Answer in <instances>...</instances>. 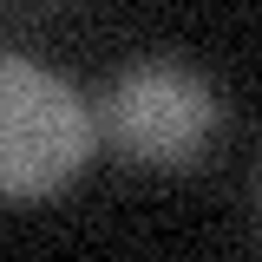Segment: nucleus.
Here are the masks:
<instances>
[{
	"mask_svg": "<svg viewBox=\"0 0 262 262\" xmlns=\"http://www.w3.org/2000/svg\"><path fill=\"white\" fill-rule=\"evenodd\" d=\"M92 158V112L39 66L0 53V196H46Z\"/></svg>",
	"mask_w": 262,
	"mask_h": 262,
	"instance_id": "obj_1",
	"label": "nucleus"
},
{
	"mask_svg": "<svg viewBox=\"0 0 262 262\" xmlns=\"http://www.w3.org/2000/svg\"><path fill=\"white\" fill-rule=\"evenodd\" d=\"M105 131L151 170H190L216 138V98L177 59H144L105 92Z\"/></svg>",
	"mask_w": 262,
	"mask_h": 262,
	"instance_id": "obj_2",
	"label": "nucleus"
}]
</instances>
